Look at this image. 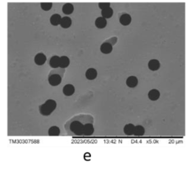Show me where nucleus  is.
<instances>
[{
  "mask_svg": "<svg viewBox=\"0 0 190 170\" xmlns=\"http://www.w3.org/2000/svg\"><path fill=\"white\" fill-rule=\"evenodd\" d=\"M98 72L94 68H91L88 69L85 73V77L89 81H93L97 78Z\"/></svg>",
  "mask_w": 190,
  "mask_h": 170,
  "instance_id": "1a4fd4ad",
  "label": "nucleus"
},
{
  "mask_svg": "<svg viewBox=\"0 0 190 170\" xmlns=\"http://www.w3.org/2000/svg\"><path fill=\"white\" fill-rule=\"evenodd\" d=\"M144 133H145V129L142 126L138 125L135 126L133 135L135 136H143Z\"/></svg>",
  "mask_w": 190,
  "mask_h": 170,
  "instance_id": "412c9836",
  "label": "nucleus"
},
{
  "mask_svg": "<svg viewBox=\"0 0 190 170\" xmlns=\"http://www.w3.org/2000/svg\"><path fill=\"white\" fill-rule=\"evenodd\" d=\"M74 11V5L71 3H66L62 6V13L66 15H70L72 14Z\"/></svg>",
  "mask_w": 190,
  "mask_h": 170,
  "instance_id": "f8f14e48",
  "label": "nucleus"
},
{
  "mask_svg": "<svg viewBox=\"0 0 190 170\" xmlns=\"http://www.w3.org/2000/svg\"><path fill=\"white\" fill-rule=\"evenodd\" d=\"M94 132V128L91 124L87 123L84 124L83 130V136H91L93 134Z\"/></svg>",
  "mask_w": 190,
  "mask_h": 170,
  "instance_id": "9b49d317",
  "label": "nucleus"
},
{
  "mask_svg": "<svg viewBox=\"0 0 190 170\" xmlns=\"http://www.w3.org/2000/svg\"><path fill=\"white\" fill-rule=\"evenodd\" d=\"M75 87L73 85L70 84H66L62 88V93L65 96H72L75 93Z\"/></svg>",
  "mask_w": 190,
  "mask_h": 170,
  "instance_id": "0eeeda50",
  "label": "nucleus"
},
{
  "mask_svg": "<svg viewBox=\"0 0 190 170\" xmlns=\"http://www.w3.org/2000/svg\"><path fill=\"white\" fill-rule=\"evenodd\" d=\"M70 59L66 56H62L60 57V68L62 69H65L68 68L70 65Z\"/></svg>",
  "mask_w": 190,
  "mask_h": 170,
  "instance_id": "6ab92c4d",
  "label": "nucleus"
},
{
  "mask_svg": "<svg viewBox=\"0 0 190 170\" xmlns=\"http://www.w3.org/2000/svg\"><path fill=\"white\" fill-rule=\"evenodd\" d=\"M100 50L104 54H109L112 52L113 45L109 43H103L100 47Z\"/></svg>",
  "mask_w": 190,
  "mask_h": 170,
  "instance_id": "6e6552de",
  "label": "nucleus"
},
{
  "mask_svg": "<svg viewBox=\"0 0 190 170\" xmlns=\"http://www.w3.org/2000/svg\"><path fill=\"white\" fill-rule=\"evenodd\" d=\"M57 104L53 99H48L39 107V111L43 116H49L52 114L56 108Z\"/></svg>",
  "mask_w": 190,
  "mask_h": 170,
  "instance_id": "f257e3e1",
  "label": "nucleus"
},
{
  "mask_svg": "<svg viewBox=\"0 0 190 170\" xmlns=\"http://www.w3.org/2000/svg\"><path fill=\"white\" fill-rule=\"evenodd\" d=\"M72 25V20L70 17L66 16L61 18V20L60 24L61 28H65V29H67L70 28Z\"/></svg>",
  "mask_w": 190,
  "mask_h": 170,
  "instance_id": "4468645a",
  "label": "nucleus"
},
{
  "mask_svg": "<svg viewBox=\"0 0 190 170\" xmlns=\"http://www.w3.org/2000/svg\"><path fill=\"white\" fill-rule=\"evenodd\" d=\"M161 96V93L158 90L153 89L150 90L148 93V98L152 101H156L159 99Z\"/></svg>",
  "mask_w": 190,
  "mask_h": 170,
  "instance_id": "ddd939ff",
  "label": "nucleus"
},
{
  "mask_svg": "<svg viewBox=\"0 0 190 170\" xmlns=\"http://www.w3.org/2000/svg\"><path fill=\"white\" fill-rule=\"evenodd\" d=\"M53 4L52 2H41L40 3L41 9L44 11H49L52 9Z\"/></svg>",
  "mask_w": 190,
  "mask_h": 170,
  "instance_id": "5701e85b",
  "label": "nucleus"
},
{
  "mask_svg": "<svg viewBox=\"0 0 190 170\" xmlns=\"http://www.w3.org/2000/svg\"><path fill=\"white\" fill-rule=\"evenodd\" d=\"M60 57L57 55L52 56L49 61V65L51 68L57 69L59 67Z\"/></svg>",
  "mask_w": 190,
  "mask_h": 170,
  "instance_id": "a211bd4d",
  "label": "nucleus"
},
{
  "mask_svg": "<svg viewBox=\"0 0 190 170\" xmlns=\"http://www.w3.org/2000/svg\"><path fill=\"white\" fill-rule=\"evenodd\" d=\"M48 134L50 136H59L60 134V130L57 126H52L50 127L48 130Z\"/></svg>",
  "mask_w": 190,
  "mask_h": 170,
  "instance_id": "4be33fe9",
  "label": "nucleus"
},
{
  "mask_svg": "<svg viewBox=\"0 0 190 170\" xmlns=\"http://www.w3.org/2000/svg\"><path fill=\"white\" fill-rule=\"evenodd\" d=\"M98 6L100 9H104L110 7V3L109 2H100L98 3Z\"/></svg>",
  "mask_w": 190,
  "mask_h": 170,
  "instance_id": "b1692460",
  "label": "nucleus"
},
{
  "mask_svg": "<svg viewBox=\"0 0 190 170\" xmlns=\"http://www.w3.org/2000/svg\"><path fill=\"white\" fill-rule=\"evenodd\" d=\"M134 128L135 126L133 124H126L124 127V133L127 136H132L134 134Z\"/></svg>",
  "mask_w": 190,
  "mask_h": 170,
  "instance_id": "aec40b11",
  "label": "nucleus"
},
{
  "mask_svg": "<svg viewBox=\"0 0 190 170\" xmlns=\"http://www.w3.org/2000/svg\"><path fill=\"white\" fill-rule=\"evenodd\" d=\"M48 81L51 86L56 87L58 86L61 83L62 77L59 74H53L49 77Z\"/></svg>",
  "mask_w": 190,
  "mask_h": 170,
  "instance_id": "7ed1b4c3",
  "label": "nucleus"
},
{
  "mask_svg": "<svg viewBox=\"0 0 190 170\" xmlns=\"http://www.w3.org/2000/svg\"><path fill=\"white\" fill-rule=\"evenodd\" d=\"M132 17L128 13H123L119 17V22L121 25L124 26H127L130 25L132 22Z\"/></svg>",
  "mask_w": 190,
  "mask_h": 170,
  "instance_id": "39448f33",
  "label": "nucleus"
},
{
  "mask_svg": "<svg viewBox=\"0 0 190 170\" xmlns=\"http://www.w3.org/2000/svg\"><path fill=\"white\" fill-rule=\"evenodd\" d=\"M47 60V56L44 53H38L34 57L35 63L37 65L41 66L45 64Z\"/></svg>",
  "mask_w": 190,
  "mask_h": 170,
  "instance_id": "20e7f679",
  "label": "nucleus"
},
{
  "mask_svg": "<svg viewBox=\"0 0 190 170\" xmlns=\"http://www.w3.org/2000/svg\"><path fill=\"white\" fill-rule=\"evenodd\" d=\"M138 84V80L137 77L135 76H130L127 79L126 81V85L129 88H134L137 87Z\"/></svg>",
  "mask_w": 190,
  "mask_h": 170,
  "instance_id": "2eb2a0df",
  "label": "nucleus"
},
{
  "mask_svg": "<svg viewBox=\"0 0 190 170\" xmlns=\"http://www.w3.org/2000/svg\"><path fill=\"white\" fill-rule=\"evenodd\" d=\"M61 16L58 13H54L51 16L50 18V22L54 26H57L60 24L61 20Z\"/></svg>",
  "mask_w": 190,
  "mask_h": 170,
  "instance_id": "dca6fc26",
  "label": "nucleus"
},
{
  "mask_svg": "<svg viewBox=\"0 0 190 170\" xmlns=\"http://www.w3.org/2000/svg\"><path fill=\"white\" fill-rule=\"evenodd\" d=\"M148 67L151 71H157L161 67L160 62L157 59H151L148 63Z\"/></svg>",
  "mask_w": 190,
  "mask_h": 170,
  "instance_id": "423d86ee",
  "label": "nucleus"
},
{
  "mask_svg": "<svg viewBox=\"0 0 190 170\" xmlns=\"http://www.w3.org/2000/svg\"><path fill=\"white\" fill-rule=\"evenodd\" d=\"M83 126L84 124L81 123V122L77 121H74L70 124V129L72 130V132L76 135L81 136L83 135Z\"/></svg>",
  "mask_w": 190,
  "mask_h": 170,
  "instance_id": "f03ea898",
  "label": "nucleus"
},
{
  "mask_svg": "<svg viewBox=\"0 0 190 170\" xmlns=\"http://www.w3.org/2000/svg\"><path fill=\"white\" fill-rule=\"evenodd\" d=\"M95 27L99 29H103L107 25V20L102 16L97 17L95 21Z\"/></svg>",
  "mask_w": 190,
  "mask_h": 170,
  "instance_id": "9d476101",
  "label": "nucleus"
},
{
  "mask_svg": "<svg viewBox=\"0 0 190 170\" xmlns=\"http://www.w3.org/2000/svg\"><path fill=\"white\" fill-rule=\"evenodd\" d=\"M113 13L114 11L111 7H109L106 9H102L101 12L102 16L106 19H110L113 16Z\"/></svg>",
  "mask_w": 190,
  "mask_h": 170,
  "instance_id": "f3484780",
  "label": "nucleus"
}]
</instances>
